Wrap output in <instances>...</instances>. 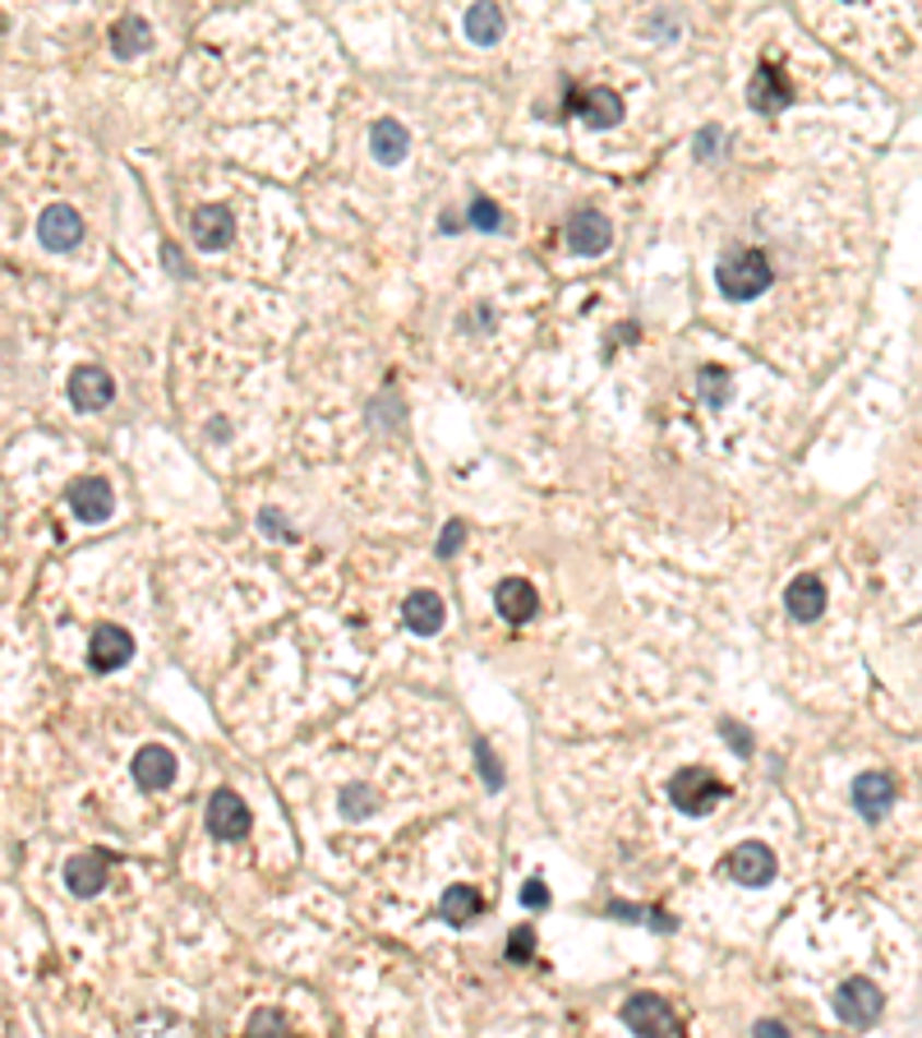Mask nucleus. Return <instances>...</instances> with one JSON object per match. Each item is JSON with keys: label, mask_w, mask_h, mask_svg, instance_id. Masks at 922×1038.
<instances>
[{"label": "nucleus", "mask_w": 922, "mask_h": 1038, "mask_svg": "<svg viewBox=\"0 0 922 1038\" xmlns=\"http://www.w3.org/2000/svg\"><path fill=\"white\" fill-rule=\"evenodd\" d=\"M724 872L738 886H770L775 872H780V863H775V854L761 840H743V845H733L724 854Z\"/></svg>", "instance_id": "39448f33"}, {"label": "nucleus", "mask_w": 922, "mask_h": 1038, "mask_svg": "<svg viewBox=\"0 0 922 1038\" xmlns=\"http://www.w3.org/2000/svg\"><path fill=\"white\" fill-rule=\"evenodd\" d=\"M789 102H793V89H789V79L775 70V66H761L757 74H752V83H747V107H752V111L780 116Z\"/></svg>", "instance_id": "f8f14e48"}, {"label": "nucleus", "mask_w": 922, "mask_h": 1038, "mask_svg": "<svg viewBox=\"0 0 922 1038\" xmlns=\"http://www.w3.org/2000/svg\"><path fill=\"white\" fill-rule=\"evenodd\" d=\"M438 913H444V923L461 928V923H471V919L485 913V896H480L475 886H448L444 900H438Z\"/></svg>", "instance_id": "b1692460"}, {"label": "nucleus", "mask_w": 922, "mask_h": 1038, "mask_svg": "<svg viewBox=\"0 0 922 1038\" xmlns=\"http://www.w3.org/2000/svg\"><path fill=\"white\" fill-rule=\"evenodd\" d=\"M623 1025L633 1034H655V1038H678L683 1034V1015L655 992H637L623 1002Z\"/></svg>", "instance_id": "7ed1b4c3"}, {"label": "nucleus", "mask_w": 922, "mask_h": 1038, "mask_svg": "<svg viewBox=\"0 0 922 1038\" xmlns=\"http://www.w3.org/2000/svg\"><path fill=\"white\" fill-rule=\"evenodd\" d=\"M130 776H134L139 789L157 794V789H166V785L176 780V753H166L162 743L139 747V753H134V766H130Z\"/></svg>", "instance_id": "dca6fc26"}, {"label": "nucleus", "mask_w": 922, "mask_h": 1038, "mask_svg": "<svg viewBox=\"0 0 922 1038\" xmlns=\"http://www.w3.org/2000/svg\"><path fill=\"white\" fill-rule=\"evenodd\" d=\"M444 618H448V605H444V595H438V591H411V595H406L402 623H406L411 633L434 637L438 628H444Z\"/></svg>", "instance_id": "a211bd4d"}, {"label": "nucleus", "mask_w": 922, "mask_h": 1038, "mask_svg": "<svg viewBox=\"0 0 922 1038\" xmlns=\"http://www.w3.org/2000/svg\"><path fill=\"white\" fill-rule=\"evenodd\" d=\"M466 222L475 226V232H498V226H503V213H498V203H494V199L475 194V199H471V213H466Z\"/></svg>", "instance_id": "a878e982"}, {"label": "nucleus", "mask_w": 922, "mask_h": 1038, "mask_svg": "<svg viewBox=\"0 0 922 1038\" xmlns=\"http://www.w3.org/2000/svg\"><path fill=\"white\" fill-rule=\"evenodd\" d=\"M494 605H498V614L508 618V623H527V618H535V610H540V595H535V587H531L527 577H508V581H498Z\"/></svg>", "instance_id": "6ab92c4d"}, {"label": "nucleus", "mask_w": 922, "mask_h": 1038, "mask_svg": "<svg viewBox=\"0 0 922 1038\" xmlns=\"http://www.w3.org/2000/svg\"><path fill=\"white\" fill-rule=\"evenodd\" d=\"M153 47V28H149V19H139V14H125L116 19V28H111V51L120 60H134Z\"/></svg>", "instance_id": "412c9836"}, {"label": "nucleus", "mask_w": 922, "mask_h": 1038, "mask_svg": "<svg viewBox=\"0 0 922 1038\" xmlns=\"http://www.w3.org/2000/svg\"><path fill=\"white\" fill-rule=\"evenodd\" d=\"M249 826H255V817H249V807L236 789H217L208 799V830H213V840H240L249 836Z\"/></svg>", "instance_id": "423d86ee"}, {"label": "nucleus", "mask_w": 922, "mask_h": 1038, "mask_svg": "<svg viewBox=\"0 0 922 1038\" xmlns=\"http://www.w3.org/2000/svg\"><path fill=\"white\" fill-rule=\"evenodd\" d=\"M720 730L729 734V747H733V753H738V757H747V753H752V739H747V730H743L738 720H720Z\"/></svg>", "instance_id": "2f4dec72"}, {"label": "nucleus", "mask_w": 922, "mask_h": 1038, "mask_svg": "<svg viewBox=\"0 0 922 1038\" xmlns=\"http://www.w3.org/2000/svg\"><path fill=\"white\" fill-rule=\"evenodd\" d=\"M568 111H577L591 130H610V125L623 120V97L614 89H586L568 97Z\"/></svg>", "instance_id": "ddd939ff"}, {"label": "nucleus", "mask_w": 922, "mask_h": 1038, "mask_svg": "<svg viewBox=\"0 0 922 1038\" xmlns=\"http://www.w3.org/2000/svg\"><path fill=\"white\" fill-rule=\"evenodd\" d=\"M508 960H512V965L535 960V932H531V928H517V932H512V942H508Z\"/></svg>", "instance_id": "c756f323"}, {"label": "nucleus", "mask_w": 922, "mask_h": 1038, "mask_svg": "<svg viewBox=\"0 0 922 1038\" xmlns=\"http://www.w3.org/2000/svg\"><path fill=\"white\" fill-rule=\"evenodd\" d=\"M720 143H724V134L716 130V125H706V130L697 134V157H701V162H710V157H716V149H720Z\"/></svg>", "instance_id": "72a5a7b5"}, {"label": "nucleus", "mask_w": 922, "mask_h": 1038, "mask_svg": "<svg viewBox=\"0 0 922 1038\" xmlns=\"http://www.w3.org/2000/svg\"><path fill=\"white\" fill-rule=\"evenodd\" d=\"M230 240H236V217H230V208L226 203H203L194 213V245L213 255V249H226Z\"/></svg>", "instance_id": "f3484780"}, {"label": "nucleus", "mask_w": 922, "mask_h": 1038, "mask_svg": "<svg viewBox=\"0 0 922 1038\" xmlns=\"http://www.w3.org/2000/svg\"><path fill=\"white\" fill-rule=\"evenodd\" d=\"M784 605H789V614L799 618V623H816V618L826 614V587H821V577H812V573L793 577L789 591H784Z\"/></svg>", "instance_id": "aec40b11"}, {"label": "nucleus", "mask_w": 922, "mask_h": 1038, "mask_svg": "<svg viewBox=\"0 0 922 1038\" xmlns=\"http://www.w3.org/2000/svg\"><path fill=\"white\" fill-rule=\"evenodd\" d=\"M461 24H466V37L475 42V47H494V42L503 37V28H508V24H503V10L494 5V0H475Z\"/></svg>", "instance_id": "5701e85b"}, {"label": "nucleus", "mask_w": 922, "mask_h": 1038, "mask_svg": "<svg viewBox=\"0 0 922 1038\" xmlns=\"http://www.w3.org/2000/svg\"><path fill=\"white\" fill-rule=\"evenodd\" d=\"M697 384H701V398H706V406H724V402H729V392H733L729 369H720V365H706V369L697 374Z\"/></svg>", "instance_id": "393cba45"}, {"label": "nucleus", "mask_w": 922, "mask_h": 1038, "mask_svg": "<svg viewBox=\"0 0 922 1038\" xmlns=\"http://www.w3.org/2000/svg\"><path fill=\"white\" fill-rule=\"evenodd\" d=\"M475 762H480V776H485V785H489V789H503V762H494L489 739H475Z\"/></svg>", "instance_id": "c85d7f7f"}, {"label": "nucleus", "mask_w": 922, "mask_h": 1038, "mask_svg": "<svg viewBox=\"0 0 922 1038\" xmlns=\"http://www.w3.org/2000/svg\"><path fill=\"white\" fill-rule=\"evenodd\" d=\"M521 900H527L531 909H544V905H549V890H544V882H540V877H531V882H527V890H521Z\"/></svg>", "instance_id": "f704fd0d"}, {"label": "nucleus", "mask_w": 922, "mask_h": 1038, "mask_svg": "<svg viewBox=\"0 0 922 1038\" xmlns=\"http://www.w3.org/2000/svg\"><path fill=\"white\" fill-rule=\"evenodd\" d=\"M37 240L47 249H56V255H70V249H79V240H83V217L70 203H51L47 213L37 217Z\"/></svg>", "instance_id": "9d476101"}, {"label": "nucleus", "mask_w": 922, "mask_h": 1038, "mask_svg": "<svg viewBox=\"0 0 922 1038\" xmlns=\"http://www.w3.org/2000/svg\"><path fill=\"white\" fill-rule=\"evenodd\" d=\"M610 240H614V226H610V217H604V213H595V208H581V213L568 217V249H572V255L595 259V255L610 249Z\"/></svg>", "instance_id": "6e6552de"}, {"label": "nucleus", "mask_w": 922, "mask_h": 1038, "mask_svg": "<svg viewBox=\"0 0 922 1038\" xmlns=\"http://www.w3.org/2000/svg\"><path fill=\"white\" fill-rule=\"evenodd\" d=\"M724 794H729V785L720 776H710L706 766H687V771L669 780V799H674L678 813H687V817H706Z\"/></svg>", "instance_id": "f03ea898"}, {"label": "nucleus", "mask_w": 922, "mask_h": 1038, "mask_svg": "<svg viewBox=\"0 0 922 1038\" xmlns=\"http://www.w3.org/2000/svg\"><path fill=\"white\" fill-rule=\"evenodd\" d=\"M134 656V637L120 628V623H102L93 628V641H88V664L97 674H116L120 664H130Z\"/></svg>", "instance_id": "1a4fd4ad"}, {"label": "nucleus", "mask_w": 922, "mask_h": 1038, "mask_svg": "<svg viewBox=\"0 0 922 1038\" xmlns=\"http://www.w3.org/2000/svg\"><path fill=\"white\" fill-rule=\"evenodd\" d=\"M70 512L79 517V522H107V517L116 512V489L102 481V475H83V481L70 485Z\"/></svg>", "instance_id": "0eeeda50"}, {"label": "nucleus", "mask_w": 922, "mask_h": 1038, "mask_svg": "<svg viewBox=\"0 0 922 1038\" xmlns=\"http://www.w3.org/2000/svg\"><path fill=\"white\" fill-rule=\"evenodd\" d=\"M107 872H111V854L107 849H93V854H74L66 863V886L74 896H97V890H107Z\"/></svg>", "instance_id": "2eb2a0df"}, {"label": "nucleus", "mask_w": 922, "mask_h": 1038, "mask_svg": "<svg viewBox=\"0 0 922 1038\" xmlns=\"http://www.w3.org/2000/svg\"><path fill=\"white\" fill-rule=\"evenodd\" d=\"M70 402L79 406V411H102V406H111L116 402V379L102 365H79L74 374H70Z\"/></svg>", "instance_id": "9b49d317"}, {"label": "nucleus", "mask_w": 922, "mask_h": 1038, "mask_svg": "<svg viewBox=\"0 0 922 1038\" xmlns=\"http://www.w3.org/2000/svg\"><path fill=\"white\" fill-rule=\"evenodd\" d=\"M369 149H374V157H379L383 166H397V162L406 157V149H411L406 125H402V120H374V130H369Z\"/></svg>", "instance_id": "4be33fe9"}, {"label": "nucleus", "mask_w": 922, "mask_h": 1038, "mask_svg": "<svg viewBox=\"0 0 922 1038\" xmlns=\"http://www.w3.org/2000/svg\"><path fill=\"white\" fill-rule=\"evenodd\" d=\"M263 1029H286V1015L282 1011H255L249 1015V1034H263Z\"/></svg>", "instance_id": "473e14b6"}, {"label": "nucleus", "mask_w": 922, "mask_h": 1038, "mask_svg": "<svg viewBox=\"0 0 922 1038\" xmlns=\"http://www.w3.org/2000/svg\"><path fill=\"white\" fill-rule=\"evenodd\" d=\"M830 1006H835V1015H840L844 1025H876L882 1021V1011H886V996H882V988H876L872 979H844L840 988H835V996H830Z\"/></svg>", "instance_id": "20e7f679"}, {"label": "nucleus", "mask_w": 922, "mask_h": 1038, "mask_svg": "<svg viewBox=\"0 0 922 1038\" xmlns=\"http://www.w3.org/2000/svg\"><path fill=\"white\" fill-rule=\"evenodd\" d=\"M895 780L886 776V771H867V776H858L853 780V807L863 813L867 822H882L890 807H895Z\"/></svg>", "instance_id": "4468645a"}, {"label": "nucleus", "mask_w": 922, "mask_h": 1038, "mask_svg": "<svg viewBox=\"0 0 922 1038\" xmlns=\"http://www.w3.org/2000/svg\"><path fill=\"white\" fill-rule=\"evenodd\" d=\"M716 282H720V296L729 300H757L761 291H770L775 282V268L761 249H738V255H729L720 268H716Z\"/></svg>", "instance_id": "f257e3e1"}, {"label": "nucleus", "mask_w": 922, "mask_h": 1038, "mask_svg": "<svg viewBox=\"0 0 922 1038\" xmlns=\"http://www.w3.org/2000/svg\"><path fill=\"white\" fill-rule=\"evenodd\" d=\"M604 913H610V919H637V923H646V919H651V928H660V932H669V928H674V923L664 919V913H655V909H641V905H627V900H614V905L604 909Z\"/></svg>", "instance_id": "bb28decb"}, {"label": "nucleus", "mask_w": 922, "mask_h": 1038, "mask_svg": "<svg viewBox=\"0 0 922 1038\" xmlns=\"http://www.w3.org/2000/svg\"><path fill=\"white\" fill-rule=\"evenodd\" d=\"M461 540H466V527H461L457 517H452V522L444 527V535H438V550H434V554H438V558H452V554H457V545H461Z\"/></svg>", "instance_id": "7c9ffc66"}, {"label": "nucleus", "mask_w": 922, "mask_h": 1038, "mask_svg": "<svg viewBox=\"0 0 922 1038\" xmlns=\"http://www.w3.org/2000/svg\"><path fill=\"white\" fill-rule=\"evenodd\" d=\"M374 807H379V799H374L365 785H351V789H342V817H369Z\"/></svg>", "instance_id": "cd10ccee"}, {"label": "nucleus", "mask_w": 922, "mask_h": 1038, "mask_svg": "<svg viewBox=\"0 0 922 1038\" xmlns=\"http://www.w3.org/2000/svg\"><path fill=\"white\" fill-rule=\"evenodd\" d=\"M849 5H858V0H849Z\"/></svg>", "instance_id": "e433bc0d"}, {"label": "nucleus", "mask_w": 922, "mask_h": 1038, "mask_svg": "<svg viewBox=\"0 0 922 1038\" xmlns=\"http://www.w3.org/2000/svg\"><path fill=\"white\" fill-rule=\"evenodd\" d=\"M752 1034H784V1025L780 1021H757V1025H752Z\"/></svg>", "instance_id": "c9c22d12"}]
</instances>
